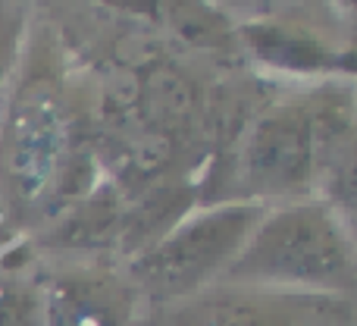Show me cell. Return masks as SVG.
<instances>
[{"instance_id": "obj_2", "label": "cell", "mask_w": 357, "mask_h": 326, "mask_svg": "<svg viewBox=\"0 0 357 326\" xmlns=\"http://www.w3.org/2000/svg\"><path fill=\"white\" fill-rule=\"evenodd\" d=\"M216 286L351 298V223L320 198L270 204Z\"/></svg>"}, {"instance_id": "obj_7", "label": "cell", "mask_w": 357, "mask_h": 326, "mask_svg": "<svg viewBox=\"0 0 357 326\" xmlns=\"http://www.w3.org/2000/svg\"><path fill=\"white\" fill-rule=\"evenodd\" d=\"M238 44L260 66L289 75H345L354 73L351 44L326 41V35L291 19H251L235 29Z\"/></svg>"}, {"instance_id": "obj_9", "label": "cell", "mask_w": 357, "mask_h": 326, "mask_svg": "<svg viewBox=\"0 0 357 326\" xmlns=\"http://www.w3.org/2000/svg\"><path fill=\"white\" fill-rule=\"evenodd\" d=\"M22 13H16L13 6H0V104L19 66V57H22Z\"/></svg>"}, {"instance_id": "obj_5", "label": "cell", "mask_w": 357, "mask_h": 326, "mask_svg": "<svg viewBox=\"0 0 357 326\" xmlns=\"http://www.w3.org/2000/svg\"><path fill=\"white\" fill-rule=\"evenodd\" d=\"M176 326H354L351 298L213 286L182 302Z\"/></svg>"}, {"instance_id": "obj_1", "label": "cell", "mask_w": 357, "mask_h": 326, "mask_svg": "<svg viewBox=\"0 0 357 326\" xmlns=\"http://www.w3.org/2000/svg\"><path fill=\"white\" fill-rule=\"evenodd\" d=\"M79 113L54 41L38 35L0 104V188L16 214H35L79 182Z\"/></svg>"}, {"instance_id": "obj_8", "label": "cell", "mask_w": 357, "mask_h": 326, "mask_svg": "<svg viewBox=\"0 0 357 326\" xmlns=\"http://www.w3.org/2000/svg\"><path fill=\"white\" fill-rule=\"evenodd\" d=\"M0 326H44L38 279L19 270H0Z\"/></svg>"}, {"instance_id": "obj_3", "label": "cell", "mask_w": 357, "mask_h": 326, "mask_svg": "<svg viewBox=\"0 0 357 326\" xmlns=\"http://www.w3.org/2000/svg\"><path fill=\"white\" fill-rule=\"evenodd\" d=\"M266 204L220 201L163 229L132 258L129 279L154 302H188L220 283Z\"/></svg>"}, {"instance_id": "obj_4", "label": "cell", "mask_w": 357, "mask_h": 326, "mask_svg": "<svg viewBox=\"0 0 357 326\" xmlns=\"http://www.w3.org/2000/svg\"><path fill=\"white\" fill-rule=\"evenodd\" d=\"M320 170L317 104L310 98H289L266 107L245 132L232 166L235 201L285 204L310 198Z\"/></svg>"}, {"instance_id": "obj_6", "label": "cell", "mask_w": 357, "mask_h": 326, "mask_svg": "<svg viewBox=\"0 0 357 326\" xmlns=\"http://www.w3.org/2000/svg\"><path fill=\"white\" fill-rule=\"evenodd\" d=\"M138 289L129 273L79 264L41 283L44 326H132Z\"/></svg>"}]
</instances>
